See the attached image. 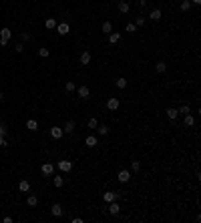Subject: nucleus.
I'll return each instance as SVG.
<instances>
[{"mask_svg":"<svg viewBox=\"0 0 201 223\" xmlns=\"http://www.w3.org/2000/svg\"><path fill=\"white\" fill-rule=\"evenodd\" d=\"M57 167H58V171H61V173H68V171H72V163H71V161H58Z\"/></svg>","mask_w":201,"mask_h":223,"instance_id":"obj_1","label":"nucleus"},{"mask_svg":"<svg viewBox=\"0 0 201 223\" xmlns=\"http://www.w3.org/2000/svg\"><path fill=\"white\" fill-rule=\"evenodd\" d=\"M76 95H79V98H89V97H91V89H89L87 84H83V87H79Z\"/></svg>","mask_w":201,"mask_h":223,"instance_id":"obj_2","label":"nucleus"},{"mask_svg":"<svg viewBox=\"0 0 201 223\" xmlns=\"http://www.w3.org/2000/svg\"><path fill=\"white\" fill-rule=\"evenodd\" d=\"M119 98L117 97H109V101H107V109H111V111H117L119 109Z\"/></svg>","mask_w":201,"mask_h":223,"instance_id":"obj_3","label":"nucleus"},{"mask_svg":"<svg viewBox=\"0 0 201 223\" xmlns=\"http://www.w3.org/2000/svg\"><path fill=\"white\" fill-rule=\"evenodd\" d=\"M117 179H119V181H121V183H129V181H131V173H129V171H127V169H123V171H119Z\"/></svg>","mask_w":201,"mask_h":223,"instance_id":"obj_4","label":"nucleus"},{"mask_svg":"<svg viewBox=\"0 0 201 223\" xmlns=\"http://www.w3.org/2000/svg\"><path fill=\"white\" fill-rule=\"evenodd\" d=\"M119 197H121V195H119V193H115V191H107L105 195H103V199H105L107 203H111V201H117Z\"/></svg>","mask_w":201,"mask_h":223,"instance_id":"obj_5","label":"nucleus"},{"mask_svg":"<svg viewBox=\"0 0 201 223\" xmlns=\"http://www.w3.org/2000/svg\"><path fill=\"white\" fill-rule=\"evenodd\" d=\"M119 211H121V205H119L117 201H111L109 203V213L111 215H119Z\"/></svg>","mask_w":201,"mask_h":223,"instance_id":"obj_6","label":"nucleus"},{"mask_svg":"<svg viewBox=\"0 0 201 223\" xmlns=\"http://www.w3.org/2000/svg\"><path fill=\"white\" fill-rule=\"evenodd\" d=\"M62 135H65V131H62L61 127H50V137H53V139H61Z\"/></svg>","mask_w":201,"mask_h":223,"instance_id":"obj_7","label":"nucleus"},{"mask_svg":"<svg viewBox=\"0 0 201 223\" xmlns=\"http://www.w3.org/2000/svg\"><path fill=\"white\" fill-rule=\"evenodd\" d=\"M40 171H42V175H53L54 173V165L53 163H44V165L40 167Z\"/></svg>","mask_w":201,"mask_h":223,"instance_id":"obj_8","label":"nucleus"},{"mask_svg":"<svg viewBox=\"0 0 201 223\" xmlns=\"http://www.w3.org/2000/svg\"><path fill=\"white\" fill-rule=\"evenodd\" d=\"M68 30H71V26H68L66 22L57 24V32H58V34H62V36H65V34H68Z\"/></svg>","mask_w":201,"mask_h":223,"instance_id":"obj_9","label":"nucleus"},{"mask_svg":"<svg viewBox=\"0 0 201 223\" xmlns=\"http://www.w3.org/2000/svg\"><path fill=\"white\" fill-rule=\"evenodd\" d=\"M50 213H53V215H54V217H61V215H62V213H65V211H62V207H61V203H54V205H53V207H50Z\"/></svg>","mask_w":201,"mask_h":223,"instance_id":"obj_10","label":"nucleus"},{"mask_svg":"<svg viewBox=\"0 0 201 223\" xmlns=\"http://www.w3.org/2000/svg\"><path fill=\"white\" fill-rule=\"evenodd\" d=\"M129 10H131L129 2H127V0H121V2H119V12H123V14H127Z\"/></svg>","mask_w":201,"mask_h":223,"instance_id":"obj_11","label":"nucleus"},{"mask_svg":"<svg viewBox=\"0 0 201 223\" xmlns=\"http://www.w3.org/2000/svg\"><path fill=\"white\" fill-rule=\"evenodd\" d=\"M85 143H87V147H97V143H99V139H97L95 135H89L87 139H85Z\"/></svg>","mask_w":201,"mask_h":223,"instance_id":"obj_12","label":"nucleus"},{"mask_svg":"<svg viewBox=\"0 0 201 223\" xmlns=\"http://www.w3.org/2000/svg\"><path fill=\"white\" fill-rule=\"evenodd\" d=\"M10 36H12V30H10V28L4 26L2 30H0V38H2V40H10Z\"/></svg>","mask_w":201,"mask_h":223,"instance_id":"obj_13","label":"nucleus"},{"mask_svg":"<svg viewBox=\"0 0 201 223\" xmlns=\"http://www.w3.org/2000/svg\"><path fill=\"white\" fill-rule=\"evenodd\" d=\"M119 40H121V34L119 32H109V42L111 44H117Z\"/></svg>","mask_w":201,"mask_h":223,"instance_id":"obj_14","label":"nucleus"},{"mask_svg":"<svg viewBox=\"0 0 201 223\" xmlns=\"http://www.w3.org/2000/svg\"><path fill=\"white\" fill-rule=\"evenodd\" d=\"M26 129L28 131H38V123L34 121V119H28L26 121Z\"/></svg>","mask_w":201,"mask_h":223,"instance_id":"obj_15","label":"nucleus"},{"mask_svg":"<svg viewBox=\"0 0 201 223\" xmlns=\"http://www.w3.org/2000/svg\"><path fill=\"white\" fill-rule=\"evenodd\" d=\"M183 123H185L187 127H193V125H195V117H193L191 113H189V115H185V119H183Z\"/></svg>","mask_w":201,"mask_h":223,"instance_id":"obj_16","label":"nucleus"},{"mask_svg":"<svg viewBox=\"0 0 201 223\" xmlns=\"http://www.w3.org/2000/svg\"><path fill=\"white\" fill-rule=\"evenodd\" d=\"M18 189L22 191V193H28V191H30V183H28V181H20L18 183Z\"/></svg>","mask_w":201,"mask_h":223,"instance_id":"obj_17","label":"nucleus"},{"mask_svg":"<svg viewBox=\"0 0 201 223\" xmlns=\"http://www.w3.org/2000/svg\"><path fill=\"white\" fill-rule=\"evenodd\" d=\"M62 131L68 133V135H71V133H75V121H66V125H65V129H62Z\"/></svg>","mask_w":201,"mask_h":223,"instance_id":"obj_18","label":"nucleus"},{"mask_svg":"<svg viewBox=\"0 0 201 223\" xmlns=\"http://www.w3.org/2000/svg\"><path fill=\"white\" fill-rule=\"evenodd\" d=\"M44 26L48 28V30H53V28H57V20H54V18H46L44 20Z\"/></svg>","mask_w":201,"mask_h":223,"instance_id":"obj_19","label":"nucleus"},{"mask_svg":"<svg viewBox=\"0 0 201 223\" xmlns=\"http://www.w3.org/2000/svg\"><path fill=\"white\" fill-rule=\"evenodd\" d=\"M161 16H163V14H161V10H159V8H155V10H151V14H149V18H151V20H159Z\"/></svg>","mask_w":201,"mask_h":223,"instance_id":"obj_20","label":"nucleus"},{"mask_svg":"<svg viewBox=\"0 0 201 223\" xmlns=\"http://www.w3.org/2000/svg\"><path fill=\"white\" fill-rule=\"evenodd\" d=\"M155 71H157V72L161 75V72H165V71H167V64H165L163 61H159V62L155 64Z\"/></svg>","mask_w":201,"mask_h":223,"instance_id":"obj_21","label":"nucleus"},{"mask_svg":"<svg viewBox=\"0 0 201 223\" xmlns=\"http://www.w3.org/2000/svg\"><path fill=\"white\" fill-rule=\"evenodd\" d=\"M91 52H83V54H80V64H89V62H91Z\"/></svg>","mask_w":201,"mask_h":223,"instance_id":"obj_22","label":"nucleus"},{"mask_svg":"<svg viewBox=\"0 0 201 223\" xmlns=\"http://www.w3.org/2000/svg\"><path fill=\"white\" fill-rule=\"evenodd\" d=\"M167 117L171 119V121H175V119L179 117V113H177V109H173V107H171V109H167Z\"/></svg>","mask_w":201,"mask_h":223,"instance_id":"obj_23","label":"nucleus"},{"mask_svg":"<svg viewBox=\"0 0 201 223\" xmlns=\"http://www.w3.org/2000/svg\"><path fill=\"white\" fill-rule=\"evenodd\" d=\"M26 203L30 205V207H36V203H38V197H36V195H28V197H26Z\"/></svg>","mask_w":201,"mask_h":223,"instance_id":"obj_24","label":"nucleus"},{"mask_svg":"<svg viewBox=\"0 0 201 223\" xmlns=\"http://www.w3.org/2000/svg\"><path fill=\"white\" fill-rule=\"evenodd\" d=\"M103 32H105V34H109V32H113V24H111L109 22V20H107V22H103Z\"/></svg>","mask_w":201,"mask_h":223,"instance_id":"obj_25","label":"nucleus"},{"mask_svg":"<svg viewBox=\"0 0 201 223\" xmlns=\"http://www.w3.org/2000/svg\"><path fill=\"white\" fill-rule=\"evenodd\" d=\"M97 133H99V135H107V133H109V127L107 125H97Z\"/></svg>","mask_w":201,"mask_h":223,"instance_id":"obj_26","label":"nucleus"},{"mask_svg":"<svg viewBox=\"0 0 201 223\" xmlns=\"http://www.w3.org/2000/svg\"><path fill=\"white\" fill-rule=\"evenodd\" d=\"M131 171H133V173L141 171V163H139V161H131Z\"/></svg>","mask_w":201,"mask_h":223,"instance_id":"obj_27","label":"nucleus"},{"mask_svg":"<svg viewBox=\"0 0 201 223\" xmlns=\"http://www.w3.org/2000/svg\"><path fill=\"white\" fill-rule=\"evenodd\" d=\"M53 183H54V187H62V183H65V179H62L61 175H58V177H54V179H53Z\"/></svg>","mask_w":201,"mask_h":223,"instance_id":"obj_28","label":"nucleus"},{"mask_svg":"<svg viewBox=\"0 0 201 223\" xmlns=\"http://www.w3.org/2000/svg\"><path fill=\"white\" fill-rule=\"evenodd\" d=\"M65 89H66V93H72V91H75V89H76V84L72 83V80H68V83L65 84Z\"/></svg>","mask_w":201,"mask_h":223,"instance_id":"obj_29","label":"nucleus"},{"mask_svg":"<svg viewBox=\"0 0 201 223\" xmlns=\"http://www.w3.org/2000/svg\"><path fill=\"white\" fill-rule=\"evenodd\" d=\"M189 8H191V2H189V0H183V2H181V10H183V12H187Z\"/></svg>","mask_w":201,"mask_h":223,"instance_id":"obj_30","label":"nucleus"},{"mask_svg":"<svg viewBox=\"0 0 201 223\" xmlns=\"http://www.w3.org/2000/svg\"><path fill=\"white\" fill-rule=\"evenodd\" d=\"M87 125H89V129H97V125H99V121H97V119L93 117V119H89V123H87Z\"/></svg>","mask_w":201,"mask_h":223,"instance_id":"obj_31","label":"nucleus"},{"mask_svg":"<svg viewBox=\"0 0 201 223\" xmlns=\"http://www.w3.org/2000/svg\"><path fill=\"white\" fill-rule=\"evenodd\" d=\"M177 113H179V115H189V113H191V111H189V107H187V105H183V107H181V109H179V111H177Z\"/></svg>","mask_w":201,"mask_h":223,"instance_id":"obj_32","label":"nucleus"},{"mask_svg":"<svg viewBox=\"0 0 201 223\" xmlns=\"http://www.w3.org/2000/svg\"><path fill=\"white\" fill-rule=\"evenodd\" d=\"M117 87H119V89H125V87H127V80L123 79V76H121V79H117Z\"/></svg>","mask_w":201,"mask_h":223,"instance_id":"obj_33","label":"nucleus"},{"mask_svg":"<svg viewBox=\"0 0 201 223\" xmlns=\"http://www.w3.org/2000/svg\"><path fill=\"white\" fill-rule=\"evenodd\" d=\"M38 54H40L42 58H46V57H48L50 52H48V48H38Z\"/></svg>","mask_w":201,"mask_h":223,"instance_id":"obj_34","label":"nucleus"},{"mask_svg":"<svg viewBox=\"0 0 201 223\" xmlns=\"http://www.w3.org/2000/svg\"><path fill=\"white\" fill-rule=\"evenodd\" d=\"M125 30L129 32V34H133V32H137V26H135V24H127V28H125Z\"/></svg>","mask_w":201,"mask_h":223,"instance_id":"obj_35","label":"nucleus"},{"mask_svg":"<svg viewBox=\"0 0 201 223\" xmlns=\"http://www.w3.org/2000/svg\"><path fill=\"white\" fill-rule=\"evenodd\" d=\"M26 40H30V34H28V32H22V34H20V42H26Z\"/></svg>","mask_w":201,"mask_h":223,"instance_id":"obj_36","label":"nucleus"},{"mask_svg":"<svg viewBox=\"0 0 201 223\" xmlns=\"http://www.w3.org/2000/svg\"><path fill=\"white\" fill-rule=\"evenodd\" d=\"M135 26H145V18L143 16H139V18L135 20Z\"/></svg>","mask_w":201,"mask_h":223,"instance_id":"obj_37","label":"nucleus"},{"mask_svg":"<svg viewBox=\"0 0 201 223\" xmlns=\"http://www.w3.org/2000/svg\"><path fill=\"white\" fill-rule=\"evenodd\" d=\"M14 50H16V52H22V50H24V44H22V42H18V44L14 46Z\"/></svg>","mask_w":201,"mask_h":223,"instance_id":"obj_38","label":"nucleus"},{"mask_svg":"<svg viewBox=\"0 0 201 223\" xmlns=\"http://www.w3.org/2000/svg\"><path fill=\"white\" fill-rule=\"evenodd\" d=\"M0 137H6V129H4V125H0Z\"/></svg>","mask_w":201,"mask_h":223,"instance_id":"obj_39","label":"nucleus"},{"mask_svg":"<svg viewBox=\"0 0 201 223\" xmlns=\"http://www.w3.org/2000/svg\"><path fill=\"white\" fill-rule=\"evenodd\" d=\"M191 4H201V0H189Z\"/></svg>","mask_w":201,"mask_h":223,"instance_id":"obj_40","label":"nucleus"},{"mask_svg":"<svg viewBox=\"0 0 201 223\" xmlns=\"http://www.w3.org/2000/svg\"><path fill=\"white\" fill-rule=\"evenodd\" d=\"M139 4H141V6H145V4H147V0H139Z\"/></svg>","mask_w":201,"mask_h":223,"instance_id":"obj_41","label":"nucleus"},{"mask_svg":"<svg viewBox=\"0 0 201 223\" xmlns=\"http://www.w3.org/2000/svg\"><path fill=\"white\" fill-rule=\"evenodd\" d=\"M2 98H4V95H2V91H0V101H2Z\"/></svg>","mask_w":201,"mask_h":223,"instance_id":"obj_42","label":"nucleus"}]
</instances>
